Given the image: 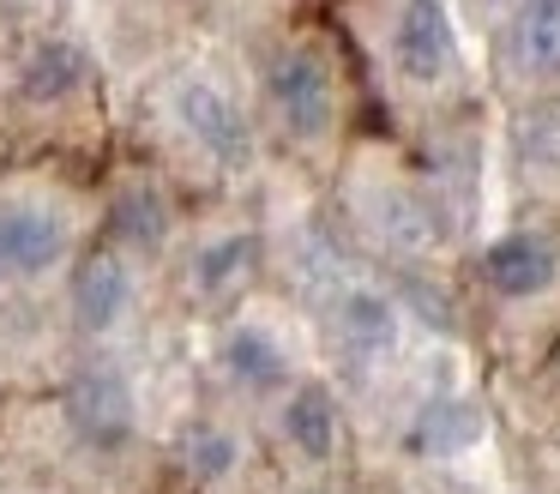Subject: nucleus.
Segmentation results:
<instances>
[{"label":"nucleus","mask_w":560,"mask_h":494,"mask_svg":"<svg viewBox=\"0 0 560 494\" xmlns=\"http://www.w3.org/2000/svg\"><path fill=\"white\" fill-rule=\"evenodd\" d=\"M259 91L278 120L283 139L295 145H326L338 133V72L314 43H283L259 67Z\"/></svg>","instance_id":"1"},{"label":"nucleus","mask_w":560,"mask_h":494,"mask_svg":"<svg viewBox=\"0 0 560 494\" xmlns=\"http://www.w3.org/2000/svg\"><path fill=\"white\" fill-rule=\"evenodd\" d=\"M170 120L194 151H206L218 169H254V115L230 84L206 79V72H182L170 84Z\"/></svg>","instance_id":"2"},{"label":"nucleus","mask_w":560,"mask_h":494,"mask_svg":"<svg viewBox=\"0 0 560 494\" xmlns=\"http://www.w3.org/2000/svg\"><path fill=\"white\" fill-rule=\"evenodd\" d=\"M73 260V217L49 199H0V284H43Z\"/></svg>","instance_id":"3"},{"label":"nucleus","mask_w":560,"mask_h":494,"mask_svg":"<svg viewBox=\"0 0 560 494\" xmlns=\"http://www.w3.org/2000/svg\"><path fill=\"white\" fill-rule=\"evenodd\" d=\"M61 404H67L73 434L91 446V452H121V446L133 440V428H139L133 380H127V368L109 361V356H91L85 368L67 380Z\"/></svg>","instance_id":"4"},{"label":"nucleus","mask_w":560,"mask_h":494,"mask_svg":"<svg viewBox=\"0 0 560 494\" xmlns=\"http://www.w3.org/2000/svg\"><path fill=\"white\" fill-rule=\"evenodd\" d=\"M67 308L85 337H115L139 308V272L121 248H97L73 265L67 277Z\"/></svg>","instance_id":"5"},{"label":"nucleus","mask_w":560,"mask_h":494,"mask_svg":"<svg viewBox=\"0 0 560 494\" xmlns=\"http://www.w3.org/2000/svg\"><path fill=\"white\" fill-rule=\"evenodd\" d=\"M392 67L404 84H446L458 72V31H452L446 0H404L392 19Z\"/></svg>","instance_id":"6"},{"label":"nucleus","mask_w":560,"mask_h":494,"mask_svg":"<svg viewBox=\"0 0 560 494\" xmlns=\"http://www.w3.org/2000/svg\"><path fill=\"white\" fill-rule=\"evenodd\" d=\"M218 368H223V380H230L235 392H247V398H283L295 386L290 380V374H295L290 344H283L266 320H230V325H223Z\"/></svg>","instance_id":"7"},{"label":"nucleus","mask_w":560,"mask_h":494,"mask_svg":"<svg viewBox=\"0 0 560 494\" xmlns=\"http://www.w3.org/2000/svg\"><path fill=\"white\" fill-rule=\"evenodd\" d=\"M482 284L500 301H536L560 284V248L536 229H512V235L482 248Z\"/></svg>","instance_id":"8"},{"label":"nucleus","mask_w":560,"mask_h":494,"mask_svg":"<svg viewBox=\"0 0 560 494\" xmlns=\"http://www.w3.org/2000/svg\"><path fill=\"white\" fill-rule=\"evenodd\" d=\"M266 265V241L259 229H223V235H206L187 260V296L199 301H235Z\"/></svg>","instance_id":"9"},{"label":"nucleus","mask_w":560,"mask_h":494,"mask_svg":"<svg viewBox=\"0 0 560 494\" xmlns=\"http://www.w3.org/2000/svg\"><path fill=\"white\" fill-rule=\"evenodd\" d=\"M278 434L302 464H331L343 440V416L338 398H331L326 380H295L290 392L278 398Z\"/></svg>","instance_id":"10"},{"label":"nucleus","mask_w":560,"mask_h":494,"mask_svg":"<svg viewBox=\"0 0 560 494\" xmlns=\"http://www.w3.org/2000/svg\"><path fill=\"white\" fill-rule=\"evenodd\" d=\"M331 332H338V344L350 349L355 361H386L392 349H398V332H404L398 301L374 284L338 289V301H331Z\"/></svg>","instance_id":"11"},{"label":"nucleus","mask_w":560,"mask_h":494,"mask_svg":"<svg viewBox=\"0 0 560 494\" xmlns=\"http://www.w3.org/2000/svg\"><path fill=\"white\" fill-rule=\"evenodd\" d=\"M506 67L524 84H560V0H512Z\"/></svg>","instance_id":"12"},{"label":"nucleus","mask_w":560,"mask_h":494,"mask_svg":"<svg viewBox=\"0 0 560 494\" xmlns=\"http://www.w3.org/2000/svg\"><path fill=\"white\" fill-rule=\"evenodd\" d=\"M85 84H91V55L73 36H37V43L25 48V60H19V96L37 103V108L73 103Z\"/></svg>","instance_id":"13"},{"label":"nucleus","mask_w":560,"mask_h":494,"mask_svg":"<svg viewBox=\"0 0 560 494\" xmlns=\"http://www.w3.org/2000/svg\"><path fill=\"white\" fill-rule=\"evenodd\" d=\"M109 235L121 253H163L175 241V205L158 181H127L109 199Z\"/></svg>","instance_id":"14"},{"label":"nucleus","mask_w":560,"mask_h":494,"mask_svg":"<svg viewBox=\"0 0 560 494\" xmlns=\"http://www.w3.org/2000/svg\"><path fill=\"white\" fill-rule=\"evenodd\" d=\"M175 464L194 489H223V482L242 476L247 464V440L218 416H194L182 434H175Z\"/></svg>","instance_id":"15"},{"label":"nucleus","mask_w":560,"mask_h":494,"mask_svg":"<svg viewBox=\"0 0 560 494\" xmlns=\"http://www.w3.org/2000/svg\"><path fill=\"white\" fill-rule=\"evenodd\" d=\"M368 223L380 229V241L398 253H428L440 241V211L410 187H374L368 199Z\"/></svg>","instance_id":"16"},{"label":"nucleus","mask_w":560,"mask_h":494,"mask_svg":"<svg viewBox=\"0 0 560 494\" xmlns=\"http://www.w3.org/2000/svg\"><path fill=\"white\" fill-rule=\"evenodd\" d=\"M476 440H482V410L470 398H428L410 422V452H422V458L470 452Z\"/></svg>","instance_id":"17"},{"label":"nucleus","mask_w":560,"mask_h":494,"mask_svg":"<svg viewBox=\"0 0 560 494\" xmlns=\"http://www.w3.org/2000/svg\"><path fill=\"white\" fill-rule=\"evenodd\" d=\"M470 7H500V0H470Z\"/></svg>","instance_id":"18"}]
</instances>
